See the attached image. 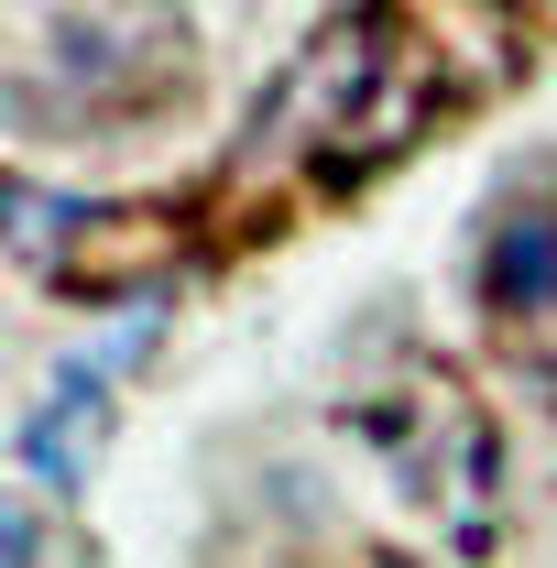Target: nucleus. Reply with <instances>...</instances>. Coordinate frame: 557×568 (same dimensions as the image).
<instances>
[{
	"instance_id": "f257e3e1",
	"label": "nucleus",
	"mask_w": 557,
	"mask_h": 568,
	"mask_svg": "<svg viewBox=\"0 0 557 568\" xmlns=\"http://www.w3.org/2000/svg\"><path fill=\"white\" fill-rule=\"evenodd\" d=\"M482 306L492 317H557V209L514 197L482 230Z\"/></svg>"
},
{
	"instance_id": "7ed1b4c3",
	"label": "nucleus",
	"mask_w": 557,
	"mask_h": 568,
	"mask_svg": "<svg viewBox=\"0 0 557 568\" xmlns=\"http://www.w3.org/2000/svg\"><path fill=\"white\" fill-rule=\"evenodd\" d=\"M11 568H33V503H11Z\"/></svg>"
},
{
	"instance_id": "f03ea898",
	"label": "nucleus",
	"mask_w": 557,
	"mask_h": 568,
	"mask_svg": "<svg viewBox=\"0 0 557 568\" xmlns=\"http://www.w3.org/2000/svg\"><path fill=\"white\" fill-rule=\"evenodd\" d=\"M99 383H110V361L77 351L55 372V405H33L22 416V470L44 481V493H77V470H88V437H99Z\"/></svg>"
}]
</instances>
